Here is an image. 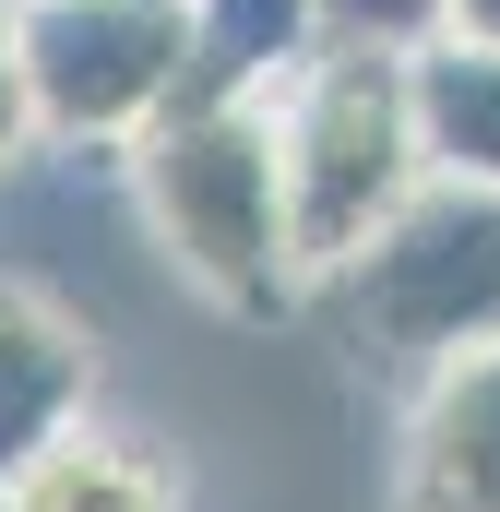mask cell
I'll use <instances>...</instances> for the list:
<instances>
[{
  "instance_id": "7c38bea8",
  "label": "cell",
  "mask_w": 500,
  "mask_h": 512,
  "mask_svg": "<svg viewBox=\"0 0 500 512\" xmlns=\"http://www.w3.org/2000/svg\"><path fill=\"white\" fill-rule=\"evenodd\" d=\"M441 24H453V36H489V48H500V0H453Z\"/></svg>"
},
{
  "instance_id": "7a4b0ae2",
  "label": "cell",
  "mask_w": 500,
  "mask_h": 512,
  "mask_svg": "<svg viewBox=\"0 0 500 512\" xmlns=\"http://www.w3.org/2000/svg\"><path fill=\"white\" fill-rule=\"evenodd\" d=\"M322 322L370 370H441L500 334V191L489 179H417L346 262L310 274Z\"/></svg>"
},
{
  "instance_id": "3957f363",
  "label": "cell",
  "mask_w": 500,
  "mask_h": 512,
  "mask_svg": "<svg viewBox=\"0 0 500 512\" xmlns=\"http://www.w3.org/2000/svg\"><path fill=\"white\" fill-rule=\"evenodd\" d=\"M274 96V155H286V215H298V262H346L381 215L429 179V143H417V84H405V48L370 36H322L298 72L262 84Z\"/></svg>"
},
{
  "instance_id": "8fae6325",
  "label": "cell",
  "mask_w": 500,
  "mask_h": 512,
  "mask_svg": "<svg viewBox=\"0 0 500 512\" xmlns=\"http://www.w3.org/2000/svg\"><path fill=\"white\" fill-rule=\"evenodd\" d=\"M36 155V96H24V48H12V0H0V167Z\"/></svg>"
},
{
  "instance_id": "ba28073f",
  "label": "cell",
  "mask_w": 500,
  "mask_h": 512,
  "mask_svg": "<svg viewBox=\"0 0 500 512\" xmlns=\"http://www.w3.org/2000/svg\"><path fill=\"white\" fill-rule=\"evenodd\" d=\"M0 512H179V489H167V465H155L143 441L72 417L48 453H24V465L0 477Z\"/></svg>"
},
{
  "instance_id": "6da1fadb",
  "label": "cell",
  "mask_w": 500,
  "mask_h": 512,
  "mask_svg": "<svg viewBox=\"0 0 500 512\" xmlns=\"http://www.w3.org/2000/svg\"><path fill=\"white\" fill-rule=\"evenodd\" d=\"M131 203H143L155 251L227 322H286L310 298L286 155H274V96H167L131 131Z\"/></svg>"
},
{
  "instance_id": "277c9868",
  "label": "cell",
  "mask_w": 500,
  "mask_h": 512,
  "mask_svg": "<svg viewBox=\"0 0 500 512\" xmlns=\"http://www.w3.org/2000/svg\"><path fill=\"white\" fill-rule=\"evenodd\" d=\"M191 0H12L36 143L131 155V131L191 84Z\"/></svg>"
},
{
  "instance_id": "30bf717a",
  "label": "cell",
  "mask_w": 500,
  "mask_h": 512,
  "mask_svg": "<svg viewBox=\"0 0 500 512\" xmlns=\"http://www.w3.org/2000/svg\"><path fill=\"white\" fill-rule=\"evenodd\" d=\"M441 12H453V0H322V36H370V48H417V36H441Z\"/></svg>"
},
{
  "instance_id": "52a82bcc",
  "label": "cell",
  "mask_w": 500,
  "mask_h": 512,
  "mask_svg": "<svg viewBox=\"0 0 500 512\" xmlns=\"http://www.w3.org/2000/svg\"><path fill=\"white\" fill-rule=\"evenodd\" d=\"M405 84H417L429 179H489V191H500V48L441 24V36L405 48Z\"/></svg>"
},
{
  "instance_id": "5b68a950",
  "label": "cell",
  "mask_w": 500,
  "mask_h": 512,
  "mask_svg": "<svg viewBox=\"0 0 500 512\" xmlns=\"http://www.w3.org/2000/svg\"><path fill=\"white\" fill-rule=\"evenodd\" d=\"M405 512H500V334L441 358L405 417Z\"/></svg>"
},
{
  "instance_id": "8992f818",
  "label": "cell",
  "mask_w": 500,
  "mask_h": 512,
  "mask_svg": "<svg viewBox=\"0 0 500 512\" xmlns=\"http://www.w3.org/2000/svg\"><path fill=\"white\" fill-rule=\"evenodd\" d=\"M84 405H96V346H84V322L0 274V477H12L24 453H48Z\"/></svg>"
},
{
  "instance_id": "9c48e42d",
  "label": "cell",
  "mask_w": 500,
  "mask_h": 512,
  "mask_svg": "<svg viewBox=\"0 0 500 512\" xmlns=\"http://www.w3.org/2000/svg\"><path fill=\"white\" fill-rule=\"evenodd\" d=\"M191 84L179 96H262L322 48V0H191Z\"/></svg>"
}]
</instances>
